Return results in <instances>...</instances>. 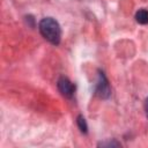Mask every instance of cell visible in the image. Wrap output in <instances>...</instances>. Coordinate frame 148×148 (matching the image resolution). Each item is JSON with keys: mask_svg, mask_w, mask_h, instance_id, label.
<instances>
[{"mask_svg": "<svg viewBox=\"0 0 148 148\" xmlns=\"http://www.w3.org/2000/svg\"><path fill=\"white\" fill-rule=\"evenodd\" d=\"M40 35L53 45H58L61 39V29L59 23L52 17H44L38 23Z\"/></svg>", "mask_w": 148, "mask_h": 148, "instance_id": "6da1fadb", "label": "cell"}, {"mask_svg": "<svg viewBox=\"0 0 148 148\" xmlns=\"http://www.w3.org/2000/svg\"><path fill=\"white\" fill-rule=\"evenodd\" d=\"M57 84H58V89H59V91L61 92L62 96H65L67 98H71V97L74 96L75 84L69 79H67L66 76H61V77H59Z\"/></svg>", "mask_w": 148, "mask_h": 148, "instance_id": "7a4b0ae2", "label": "cell"}, {"mask_svg": "<svg viewBox=\"0 0 148 148\" xmlns=\"http://www.w3.org/2000/svg\"><path fill=\"white\" fill-rule=\"evenodd\" d=\"M96 95L101 98H108L111 94V90H110V86H109V82L104 75L103 72H99L98 74V81H97V84H96Z\"/></svg>", "mask_w": 148, "mask_h": 148, "instance_id": "3957f363", "label": "cell"}, {"mask_svg": "<svg viewBox=\"0 0 148 148\" xmlns=\"http://www.w3.org/2000/svg\"><path fill=\"white\" fill-rule=\"evenodd\" d=\"M135 20L140 24H147L148 23V10H146L143 8L139 9L135 14Z\"/></svg>", "mask_w": 148, "mask_h": 148, "instance_id": "277c9868", "label": "cell"}, {"mask_svg": "<svg viewBox=\"0 0 148 148\" xmlns=\"http://www.w3.org/2000/svg\"><path fill=\"white\" fill-rule=\"evenodd\" d=\"M77 125H79V128L82 133H87V130H88V126H87V123L84 120V118L82 116H79L77 117Z\"/></svg>", "mask_w": 148, "mask_h": 148, "instance_id": "5b68a950", "label": "cell"}, {"mask_svg": "<svg viewBox=\"0 0 148 148\" xmlns=\"http://www.w3.org/2000/svg\"><path fill=\"white\" fill-rule=\"evenodd\" d=\"M99 146H102V147H105V146H108V147H112V146H120V143H118V142H116V141H112V142H102V143H99Z\"/></svg>", "mask_w": 148, "mask_h": 148, "instance_id": "8992f818", "label": "cell"}, {"mask_svg": "<svg viewBox=\"0 0 148 148\" xmlns=\"http://www.w3.org/2000/svg\"><path fill=\"white\" fill-rule=\"evenodd\" d=\"M145 111H146V114H147V117H148V98H147L146 102H145Z\"/></svg>", "mask_w": 148, "mask_h": 148, "instance_id": "52a82bcc", "label": "cell"}]
</instances>
